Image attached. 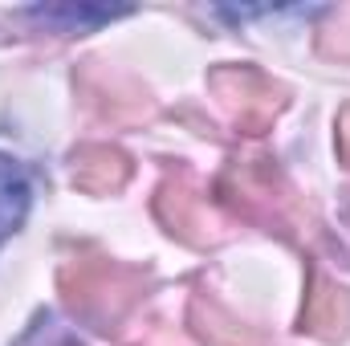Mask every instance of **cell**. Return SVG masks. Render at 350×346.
Masks as SVG:
<instances>
[{
	"label": "cell",
	"instance_id": "cell-7",
	"mask_svg": "<svg viewBox=\"0 0 350 346\" xmlns=\"http://www.w3.org/2000/svg\"><path fill=\"white\" fill-rule=\"evenodd\" d=\"M187 322H191L196 338L204 346H265V334L257 326L241 322L237 314H228L220 302H212V297H204V293L191 297Z\"/></svg>",
	"mask_w": 350,
	"mask_h": 346
},
{
	"label": "cell",
	"instance_id": "cell-2",
	"mask_svg": "<svg viewBox=\"0 0 350 346\" xmlns=\"http://www.w3.org/2000/svg\"><path fill=\"white\" fill-rule=\"evenodd\" d=\"M208 90L216 98V106L237 122V131L245 135H261L273 127V118L285 106V90L277 86L269 74L257 66H220L208 74Z\"/></svg>",
	"mask_w": 350,
	"mask_h": 346
},
{
	"label": "cell",
	"instance_id": "cell-11",
	"mask_svg": "<svg viewBox=\"0 0 350 346\" xmlns=\"http://www.w3.org/2000/svg\"><path fill=\"white\" fill-rule=\"evenodd\" d=\"M126 8H37L33 16L41 21H70V25H86V21H110V16H122Z\"/></svg>",
	"mask_w": 350,
	"mask_h": 346
},
{
	"label": "cell",
	"instance_id": "cell-5",
	"mask_svg": "<svg viewBox=\"0 0 350 346\" xmlns=\"http://www.w3.org/2000/svg\"><path fill=\"white\" fill-rule=\"evenodd\" d=\"M70 179L86 196L122 191L126 179H131V155L114 143H86L70 155Z\"/></svg>",
	"mask_w": 350,
	"mask_h": 346
},
{
	"label": "cell",
	"instance_id": "cell-8",
	"mask_svg": "<svg viewBox=\"0 0 350 346\" xmlns=\"http://www.w3.org/2000/svg\"><path fill=\"white\" fill-rule=\"evenodd\" d=\"M155 212H159V220L172 228L175 237H183L187 245H204V241H208L204 216H200V196L191 191V183H187L183 175H172V179L159 187Z\"/></svg>",
	"mask_w": 350,
	"mask_h": 346
},
{
	"label": "cell",
	"instance_id": "cell-9",
	"mask_svg": "<svg viewBox=\"0 0 350 346\" xmlns=\"http://www.w3.org/2000/svg\"><path fill=\"white\" fill-rule=\"evenodd\" d=\"M25 212H29V183L12 159L0 155V245L21 228Z\"/></svg>",
	"mask_w": 350,
	"mask_h": 346
},
{
	"label": "cell",
	"instance_id": "cell-10",
	"mask_svg": "<svg viewBox=\"0 0 350 346\" xmlns=\"http://www.w3.org/2000/svg\"><path fill=\"white\" fill-rule=\"evenodd\" d=\"M16 346H82V343H78V334H70L66 326H57L49 314H41V318L33 322V330H29Z\"/></svg>",
	"mask_w": 350,
	"mask_h": 346
},
{
	"label": "cell",
	"instance_id": "cell-3",
	"mask_svg": "<svg viewBox=\"0 0 350 346\" xmlns=\"http://www.w3.org/2000/svg\"><path fill=\"white\" fill-rule=\"evenodd\" d=\"M220 200L245 220L285 228V216H281L285 187H281V175L269 159H249V163L228 168L220 179Z\"/></svg>",
	"mask_w": 350,
	"mask_h": 346
},
{
	"label": "cell",
	"instance_id": "cell-1",
	"mask_svg": "<svg viewBox=\"0 0 350 346\" xmlns=\"http://www.w3.org/2000/svg\"><path fill=\"white\" fill-rule=\"evenodd\" d=\"M62 293H66V306L82 322L110 330L143 297V273L126 269V265H118V261H110V257L86 253V257L66 261V269H62Z\"/></svg>",
	"mask_w": 350,
	"mask_h": 346
},
{
	"label": "cell",
	"instance_id": "cell-6",
	"mask_svg": "<svg viewBox=\"0 0 350 346\" xmlns=\"http://www.w3.org/2000/svg\"><path fill=\"white\" fill-rule=\"evenodd\" d=\"M78 86L94 102V110L102 118H114V122H131V118H143L147 114V94L135 90L126 78L102 70L98 62H90L86 70L78 74Z\"/></svg>",
	"mask_w": 350,
	"mask_h": 346
},
{
	"label": "cell",
	"instance_id": "cell-13",
	"mask_svg": "<svg viewBox=\"0 0 350 346\" xmlns=\"http://www.w3.org/2000/svg\"><path fill=\"white\" fill-rule=\"evenodd\" d=\"M334 143H338V159L350 168V106L338 114V131H334Z\"/></svg>",
	"mask_w": 350,
	"mask_h": 346
},
{
	"label": "cell",
	"instance_id": "cell-12",
	"mask_svg": "<svg viewBox=\"0 0 350 346\" xmlns=\"http://www.w3.org/2000/svg\"><path fill=\"white\" fill-rule=\"evenodd\" d=\"M330 25L347 29V33H322V53L326 57H350V8H334Z\"/></svg>",
	"mask_w": 350,
	"mask_h": 346
},
{
	"label": "cell",
	"instance_id": "cell-4",
	"mask_svg": "<svg viewBox=\"0 0 350 346\" xmlns=\"http://www.w3.org/2000/svg\"><path fill=\"white\" fill-rule=\"evenodd\" d=\"M314 338L338 343L350 330V289L338 285L334 277H326L318 265H310V281H306V302H301V326Z\"/></svg>",
	"mask_w": 350,
	"mask_h": 346
}]
</instances>
